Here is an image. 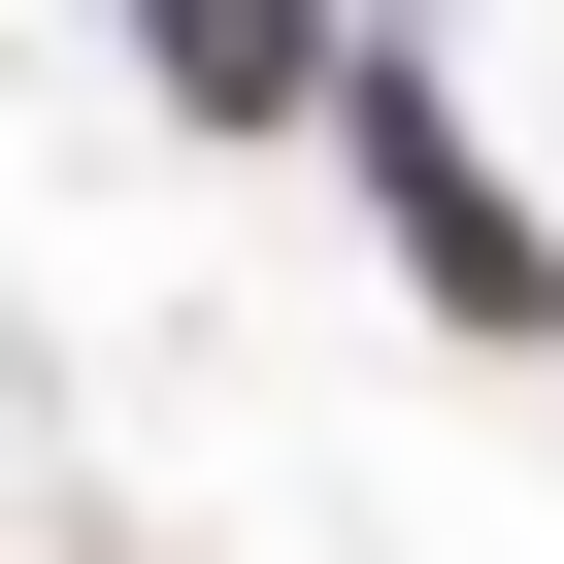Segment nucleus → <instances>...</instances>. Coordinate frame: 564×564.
Returning a JSON list of instances; mask_svg holds the SVG:
<instances>
[{
  "label": "nucleus",
  "instance_id": "obj_1",
  "mask_svg": "<svg viewBox=\"0 0 564 564\" xmlns=\"http://www.w3.org/2000/svg\"><path fill=\"white\" fill-rule=\"evenodd\" d=\"M366 199H399V265H432L465 333H564V232H531V199L432 133V67H366Z\"/></svg>",
  "mask_w": 564,
  "mask_h": 564
},
{
  "label": "nucleus",
  "instance_id": "obj_2",
  "mask_svg": "<svg viewBox=\"0 0 564 564\" xmlns=\"http://www.w3.org/2000/svg\"><path fill=\"white\" fill-rule=\"evenodd\" d=\"M133 34H166V100H199V133H300V100H333L300 0H133Z\"/></svg>",
  "mask_w": 564,
  "mask_h": 564
}]
</instances>
